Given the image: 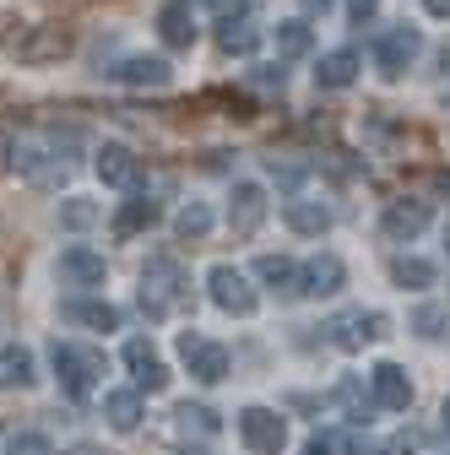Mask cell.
I'll return each instance as SVG.
<instances>
[{
  "instance_id": "obj_38",
  "label": "cell",
  "mask_w": 450,
  "mask_h": 455,
  "mask_svg": "<svg viewBox=\"0 0 450 455\" xmlns=\"http://www.w3.org/2000/svg\"><path fill=\"white\" fill-rule=\"evenodd\" d=\"M348 6H353V17H369V12H374V0H348Z\"/></svg>"
},
{
  "instance_id": "obj_1",
  "label": "cell",
  "mask_w": 450,
  "mask_h": 455,
  "mask_svg": "<svg viewBox=\"0 0 450 455\" xmlns=\"http://www.w3.org/2000/svg\"><path fill=\"white\" fill-rule=\"evenodd\" d=\"M180 299H190V276L180 271V260L152 255V260H147V271H141V309H147L152 320H163Z\"/></svg>"
},
{
  "instance_id": "obj_32",
  "label": "cell",
  "mask_w": 450,
  "mask_h": 455,
  "mask_svg": "<svg viewBox=\"0 0 450 455\" xmlns=\"http://www.w3.org/2000/svg\"><path fill=\"white\" fill-rule=\"evenodd\" d=\"M174 418H180L185 434H190V428H196V434H217V412H212V407H190V402H185Z\"/></svg>"
},
{
  "instance_id": "obj_21",
  "label": "cell",
  "mask_w": 450,
  "mask_h": 455,
  "mask_svg": "<svg viewBox=\"0 0 450 455\" xmlns=\"http://www.w3.org/2000/svg\"><path fill=\"white\" fill-rule=\"evenodd\" d=\"M157 33L168 49H190L196 44V28H190V0H168V6L157 12Z\"/></svg>"
},
{
  "instance_id": "obj_13",
  "label": "cell",
  "mask_w": 450,
  "mask_h": 455,
  "mask_svg": "<svg viewBox=\"0 0 450 455\" xmlns=\"http://www.w3.org/2000/svg\"><path fill=\"white\" fill-rule=\"evenodd\" d=\"M255 276L266 282L277 299H299L304 293V266H293L288 255H261L255 260Z\"/></svg>"
},
{
  "instance_id": "obj_31",
  "label": "cell",
  "mask_w": 450,
  "mask_h": 455,
  "mask_svg": "<svg viewBox=\"0 0 450 455\" xmlns=\"http://www.w3.org/2000/svg\"><path fill=\"white\" fill-rule=\"evenodd\" d=\"M103 212H98V201H82V196H71V201H60V228H71V234H82V228H92Z\"/></svg>"
},
{
  "instance_id": "obj_40",
  "label": "cell",
  "mask_w": 450,
  "mask_h": 455,
  "mask_svg": "<svg viewBox=\"0 0 450 455\" xmlns=\"http://www.w3.org/2000/svg\"><path fill=\"white\" fill-rule=\"evenodd\" d=\"M439 418H445V428H450V402H445V412H439Z\"/></svg>"
},
{
  "instance_id": "obj_4",
  "label": "cell",
  "mask_w": 450,
  "mask_h": 455,
  "mask_svg": "<svg viewBox=\"0 0 450 455\" xmlns=\"http://www.w3.org/2000/svg\"><path fill=\"white\" fill-rule=\"evenodd\" d=\"M180 358H185V369H190L201 385L229 379V347H222V341H206V336L185 331V336H180Z\"/></svg>"
},
{
  "instance_id": "obj_35",
  "label": "cell",
  "mask_w": 450,
  "mask_h": 455,
  "mask_svg": "<svg viewBox=\"0 0 450 455\" xmlns=\"http://www.w3.org/2000/svg\"><path fill=\"white\" fill-rule=\"evenodd\" d=\"M309 444H320L325 455H353V439H348V434H336V428H325V434H315Z\"/></svg>"
},
{
  "instance_id": "obj_23",
  "label": "cell",
  "mask_w": 450,
  "mask_h": 455,
  "mask_svg": "<svg viewBox=\"0 0 450 455\" xmlns=\"http://www.w3.org/2000/svg\"><path fill=\"white\" fill-rule=\"evenodd\" d=\"M217 49H222V54H255V49H261V28H255L250 17H222Z\"/></svg>"
},
{
  "instance_id": "obj_25",
  "label": "cell",
  "mask_w": 450,
  "mask_h": 455,
  "mask_svg": "<svg viewBox=\"0 0 450 455\" xmlns=\"http://www.w3.org/2000/svg\"><path fill=\"white\" fill-rule=\"evenodd\" d=\"M33 374V353L28 347H0V390H28Z\"/></svg>"
},
{
  "instance_id": "obj_5",
  "label": "cell",
  "mask_w": 450,
  "mask_h": 455,
  "mask_svg": "<svg viewBox=\"0 0 450 455\" xmlns=\"http://www.w3.org/2000/svg\"><path fill=\"white\" fill-rule=\"evenodd\" d=\"M239 434L255 455H283L288 450V423L277 418L271 407H245L239 412Z\"/></svg>"
},
{
  "instance_id": "obj_36",
  "label": "cell",
  "mask_w": 450,
  "mask_h": 455,
  "mask_svg": "<svg viewBox=\"0 0 450 455\" xmlns=\"http://www.w3.org/2000/svg\"><path fill=\"white\" fill-rule=\"evenodd\" d=\"M206 6H212L217 17H250V12H255V0H206Z\"/></svg>"
},
{
  "instance_id": "obj_6",
  "label": "cell",
  "mask_w": 450,
  "mask_h": 455,
  "mask_svg": "<svg viewBox=\"0 0 450 455\" xmlns=\"http://www.w3.org/2000/svg\"><path fill=\"white\" fill-rule=\"evenodd\" d=\"M385 315L380 309H348V315H336L325 331H331V341H336V347H342V353H358V347H369V341H380L385 336Z\"/></svg>"
},
{
  "instance_id": "obj_14",
  "label": "cell",
  "mask_w": 450,
  "mask_h": 455,
  "mask_svg": "<svg viewBox=\"0 0 450 455\" xmlns=\"http://www.w3.org/2000/svg\"><path fill=\"white\" fill-rule=\"evenodd\" d=\"M108 76L125 82V87H168V82H174L168 60H157V54H125V60L108 71Z\"/></svg>"
},
{
  "instance_id": "obj_29",
  "label": "cell",
  "mask_w": 450,
  "mask_h": 455,
  "mask_svg": "<svg viewBox=\"0 0 450 455\" xmlns=\"http://www.w3.org/2000/svg\"><path fill=\"white\" fill-rule=\"evenodd\" d=\"M12 168H17V174H28V180H54V174H66V168H49L38 147H12Z\"/></svg>"
},
{
  "instance_id": "obj_20",
  "label": "cell",
  "mask_w": 450,
  "mask_h": 455,
  "mask_svg": "<svg viewBox=\"0 0 450 455\" xmlns=\"http://www.w3.org/2000/svg\"><path fill=\"white\" fill-rule=\"evenodd\" d=\"M71 325H87V331H120V309L103 304V299H66L60 309Z\"/></svg>"
},
{
  "instance_id": "obj_28",
  "label": "cell",
  "mask_w": 450,
  "mask_h": 455,
  "mask_svg": "<svg viewBox=\"0 0 450 455\" xmlns=\"http://www.w3.org/2000/svg\"><path fill=\"white\" fill-rule=\"evenodd\" d=\"M315 33L309 22H277V54H288V60H299V54H309Z\"/></svg>"
},
{
  "instance_id": "obj_19",
  "label": "cell",
  "mask_w": 450,
  "mask_h": 455,
  "mask_svg": "<svg viewBox=\"0 0 450 455\" xmlns=\"http://www.w3.org/2000/svg\"><path fill=\"white\" fill-rule=\"evenodd\" d=\"M283 222L293 228V234H309V239H320V234H331V206L325 201H288L283 206Z\"/></svg>"
},
{
  "instance_id": "obj_7",
  "label": "cell",
  "mask_w": 450,
  "mask_h": 455,
  "mask_svg": "<svg viewBox=\"0 0 450 455\" xmlns=\"http://www.w3.org/2000/svg\"><path fill=\"white\" fill-rule=\"evenodd\" d=\"M71 28H60V22H44V28H33L28 38H17L12 44V54L22 66H44V60H60V54H71Z\"/></svg>"
},
{
  "instance_id": "obj_12",
  "label": "cell",
  "mask_w": 450,
  "mask_h": 455,
  "mask_svg": "<svg viewBox=\"0 0 450 455\" xmlns=\"http://www.w3.org/2000/svg\"><path fill=\"white\" fill-rule=\"evenodd\" d=\"M429 222H434V206L429 201H390L385 217H380V228H385L390 239H418Z\"/></svg>"
},
{
  "instance_id": "obj_2",
  "label": "cell",
  "mask_w": 450,
  "mask_h": 455,
  "mask_svg": "<svg viewBox=\"0 0 450 455\" xmlns=\"http://www.w3.org/2000/svg\"><path fill=\"white\" fill-rule=\"evenodd\" d=\"M49 363H54V379H60V390L71 395V402L92 395V385H98V374H103V358L87 353V347H71V341H54V347H49Z\"/></svg>"
},
{
  "instance_id": "obj_39",
  "label": "cell",
  "mask_w": 450,
  "mask_h": 455,
  "mask_svg": "<svg viewBox=\"0 0 450 455\" xmlns=\"http://www.w3.org/2000/svg\"><path fill=\"white\" fill-rule=\"evenodd\" d=\"M304 6H309V12H325V6H331V0H304Z\"/></svg>"
},
{
  "instance_id": "obj_27",
  "label": "cell",
  "mask_w": 450,
  "mask_h": 455,
  "mask_svg": "<svg viewBox=\"0 0 450 455\" xmlns=\"http://www.w3.org/2000/svg\"><path fill=\"white\" fill-rule=\"evenodd\" d=\"M390 282H397V288L423 293V288H434V266L418 260V255H397V260H390Z\"/></svg>"
},
{
  "instance_id": "obj_18",
  "label": "cell",
  "mask_w": 450,
  "mask_h": 455,
  "mask_svg": "<svg viewBox=\"0 0 450 455\" xmlns=\"http://www.w3.org/2000/svg\"><path fill=\"white\" fill-rule=\"evenodd\" d=\"M353 76H358V54H353V49H331V54H320V66H315V87L342 92V87H353Z\"/></svg>"
},
{
  "instance_id": "obj_3",
  "label": "cell",
  "mask_w": 450,
  "mask_h": 455,
  "mask_svg": "<svg viewBox=\"0 0 450 455\" xmlns=\"http://www.w3.org/2000/svg\"><path fill=\"white\" fill-rule=\"evenodd\" d=\"M206 293H212V304H217L222 315H239V320H250L255 304H261V293L245 282L239 266H212V271H206Z\"/></svg>"
},
{
  "instance_id": "obj_11",
  "label": "cell",
  "mask_w": 450,
  "mask_h": 455,
  "mask_svg": "<svg viewBox=\"0 0 450 455\" xmlns=\"http://www.w3.org/2000/svg\"><path fill=\"white\" fill-rule=\"evenodd\" d=\"M369 385H374V402H380L385 412H407V407H413V379H407L402 363H374Z\"/></svg>"
},
{
  "instance_id": "obj_26",
  "label": "cell",
  "mask_w": 450,
  "mask_h": 455,
  "mask_svg": "<svg viewBox=\"0 0 450 455\" xmlns=\"http://www.w3.org/2000/svg\"><path fill=\"white\" fill-rule=\"evenodd\" d=\"M174 234H180L185 244H201V239L212 234V206H206V201H185L180 217H174Z\"/></svg>"
},
{
  "instance_id": "obj_24",
  "label": "cell",
  "mask_w": 450,
  "mask_h": 455,
  "mask_svg": "<svg viewBox=\"0 0 450 455\" xmlns=\"http://www.w3.org/2000/svg\"><path fill=\"white\" fill-rule=\"evenodd\" d=\"M103 418H108V428H115V434H131L141 423V395L136 390H108L103 395Z\"/></svg>"
},
{
  "instance_id": "obj_15",
  "label": "cell",
  "mask_w": 450,
  "mask_h": 455,
  "mask_svg": "<svg viewBox=\"0 0 450 455\" xmlns=\"http://www.w3.org/2000/svg\"><path fill=\"white\" fill-rule=\"evenodd\" d=\"M342 288H348V266L336 260V255L304 260V293L309 299H331V293H342Z\"/></svg>"
},
{
  "instance_id": "obj_30",
  "label": "cell",
  "mask_w": 450,
  "mask_h": 455,
  "mask_svg": "<svg viewBox=\"0 0 450 455\" xmlns=\"http://www.w3.org/2000/svg\"><path fill=\"white\" fill-rule=\"evenodd\" d=\"M336 402L348 407V418H353V423H369V412L380 407L374 395H364V390H358V379H342V385H336Z\"/></svg>"
},
{
  "instance_id": "obj_41",
  "label": "cell",
  "mask_w": 450,
  "mask_h": 455,
  "mask_svg": "<svg viewBox=\"0 0 450 455\" xmlns=\"http://www.w3.org/2000/svg\"><path fill=\"white\" fill-rule=\"evenodd\" d=\"M304 455H325V450H320V444H309V450H304Z\"/></svg>"
},
{
  "instance_id": "obj_16",
  "label": "cell",
  "mask_w": 450,
  "mask_h": 455,
  "mask_svg": "<svg viewBox=\"0 0 450 455\" xmlns=\"http://www.w3.org/2000/svg\"><path fill=\"white\" fill-rule=\"evenodd\" d=\"M261 217H266V190H261V185H250V180H239V185H234V201H229V222H234V234H255Z\"/></svg>"
},
{
  "instance_id": "obj_43",
  "label": "cell",
  "mask_w": 450,
  "mask_h": 455,
  "mask_svg": "<svg viewBox=\"0 0 450 455\" xmlns=\"http://www.w3.org/2000/svg\"><path fill=\"white\" fill-rule=\"evenodd\" d=\"M445 250H450V228H445Z\"/></svg>"
},
{
  "instance_id": "obj_17",
  "label": "cell",
  "mask_w": 450,
  "mask_h": 455,
  "mask_svg": "<svg viewBox=\"0 0 450 455\" xmlns=\"http://www.w3.org/2000/svg\"><path fill=\"white\" fill-rule=\"evenodd\" d=\"M60 276H66V282H76V288H98V282L108 276V266H103V255H98V250L71 244V250H60Z\"/></svg>"
},
{
  "instance_id": "obj_33",
  "label": "cell",
  "mask_w": 450,
  "mask_h": 455,
  "mask_svg": "<svg viewBox=\"0 0 450 455\" xmlns=\"http://www.w3.org/2000/svg\"><path fill=\"white\" fill-rule=\"evenodd\" d=\"M413 331H418V336H429V341H434V336H445V309H439V304H423V309L413 315Z\"/></svg>"
},
{
  "instance_id": "obj_22",
  "label": "cell",
  "mask_w": 450,
  "mask_h": 455,
  "mask_svg": "<svg viewBox=\"0 0 450 455\" xmlns=\"http://www.w3.org/2000/svg\"><path fill=\"white\" fill-rule=\"evenodd\" d=\"M157 217H163V206H157L152 196H136V201H125V206L115 212V239L147 234V228H157Z\"/></svg>"
},
{
  "instance_id": "obj_34",
  "label": "cell",
  "mask_w": 450,
  "mask_h": 455,
  "mask_svg": "<svg viewBox=\"0 0 450 455\" xmlns=\"http://www.w3.org/2000/svg\"><path fill=\"white\" fill-rule=\"evenodd\" d=\"M6 455H54V444H49L44 434H12Z\"/></svg>"
},
{
  "instance_id": "obj_37",
  "label": "cell",
  "mask_w": 450,
  "mask_h": 455,
  "mask_svg": "<svg viewBox=\"0 0 450 455\" xmlns=\"http://www.w3.org/2000/svg\"><path fill=\"white\" fill-rule=\"evenodd\" d=\"M429 6V17H450V0H423Z\"/></svg>"
},
{
  "instance_id": "obj_8",
  "label": "cell",
  "mask_w": 450,
  "mask_h": 455,
  "mask_svg": "<svg viewBox=\"0 0 450 455\" xmlns=\"http://www.w3.org/2000/svg\"><path fill=\"white\" fill-rule=\"evenodd\" d=\"M418 54H423V33H418V28H390V33L374 44V66H380L385 76H402Z\"/></svg>"
},
{
  "instance_id": "obj_42",
  "label": "cell",
  "mask_w": 450,
  "mask_h": 455,
  "mask_svg": "<svg viewBox=\"0 0 450 455\" xmlns=\"http://www.w3.org/2000/svg\"><path fill=\"white\" fill-rule=\"evenodd\" d=\"M180 455H206V450H180Z\"/></svg>"
},
{
  "instance_id": "obj_10",
  "label": "cell",
  "mask_w": 450,
  "mask_h": 455,
  "mask_svg": "<svg viewBox=\"0 0 450 455\" xmlns=\"http://www.w3.org/2000/svg\"><path fill=\"white\" fill-rule=\"evenodd\" d=\"M92 168H98V180H103V185H115V190H131V185L141 180L136 152H131V147H120V141H103V147H98V157H92Z\"/></svg>"
},
{
  "instance_id": "obj_9",
  "label": "cell",
  "mask_w": 450,
  "mask_h": 455,
  "mask_svg": "<svg viewBox=\"0 0 450 455\" xmlns=\"http://www.w3.org/2000/svg\"><path fill=\"white\" fill-rule=\"evenodd\" d=\"M125 369H131L136 390H163L168 385V363L157 358V347H152L147 336H131L125 341Z\"/></svg>"
}]
</instances>
